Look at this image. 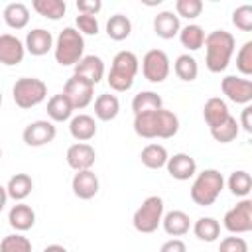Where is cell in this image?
<instances>
[{
	"label": "cell",
	"mask_w": 252,
	"mask_h": 252,
	"mask_svg": "<svg viewBox=\"0 0 252 252\" xmlns=\"http://www.w3.org/2000/svg\"><path fill=\"white\" fill-rule=\"evenodd\" d=\"M179 130V118L173 110L159 108L144 114L134 116V132L140 138L152 140V138H173Z\"/></svg>",
	"instance_id": "6da1fadb"
},
{
	"label": "cell",
	"mask_w": 252,
	"mask_h": 252,
	"mask_svg": "<svg viewBox=\"0 0 252 252\" xmlns=\"http://www.w3.org/2000/svg\"><path fill=\"white\" fill-rule=\"evenodd\" d=\"M205 65L211 73H220L228 67L234 53L236 41L234 35L226 30H215L205 35Z\"/></svg>",
	"instance_id": "7a4b0ae2"
},
{
	"label": "cell",
	"mask_w": 252,
	"mask_h": 252,
	"mask_svg": "<svg viewBox=\"0 0 252 252\" xmlns=\"http://www.w3.org/2000/svg\"><path fill=\"white\" fill-rule=\"evenodd\" d=\"M138 67H140V61H138L134 51H128V49L118 51L112 59V65H110V71H108V77H106L110 89L118 91V93H124L128 89H132Z\"/></svg>",
	"instance_id": "3957f363"
},
{
	"label": "cell",
	"mask_w": 252,
	"mask_h": 252,
	"mask_svg": "<svg viewBox=\"0 0 252 252\" xmlns=\"http://www.w3.org/2000/svg\"><path fill=\"white\" fill-rule=\"evenodd\" d=\"M83 51H85V39L79 33V30H75L71 26L63 28L55 39V45H53L55 61L63 67L77 65L83 57Z\"/></svg>",
	"instance_id": "277c9868"
},
{
	"label": "cell",
	"mask_w": 252,
	"mask_h": 252,
	"mask_svg": "<svg viewBox=\"0 0 252 252\" xmlns=\"http://www.w3.org/2000/svg\"><path fill=\"white\" fill-rule=\"evenodd\" d=\"M224 189V177L217 169H205L197 173L193 185H191V199L199 207H209L213 205L220 191Z\"/></svg>",
	"instance_id": "5b68a950"
},
{
	"label": "cell",
	"mask_w": 252,
	"mask_h": 252,
	"mask_svg": "<svg viewBox=\"0 0 252 252\" xmlns=\"http://www.w3.org/2000/svg\"><path fill=\"white\" fill-rule=\"evenodd\" d=\"M12 96L18 108L28 110L41 104L47 96V85L35 77H22L12 87Z\"/></svg>",
	"instance_id": "8992f818"
},
{
	"label": "cell",
	"mask_w": 252,
	"mask_h": 252,
	"mask_svg": "<svg viewBox=\"0 0 252 252\" xmlns=\"http://www.w3.org/2000/svg\"><path fill=\"white\" fill-rule=\"evenodd\" d=\"M161 219H163V199L158 195H150L136 209V213L132 217V224L138 232L150 234V232L158 230V226L161 224Z\"/></svg>",
	"instance_id": "52a82bcc"
},
{
	"label": "cell",
	"mask_w": 252,
	"mask_h": 252,
	"mask_svg": "<svg viewBox=\"0 0 252 252\" xmlns=\"http://www.w3.org/2000/svg\"><path fill=\"white\" fill-rule=\"evenodd\" d=\"M142 75L150 83H163L169 75V57L163 49H150L142 57Z\"/></svg>",
	"instance_id": "ba28073f"
},
{
	"label": "cell",
	"mask_w": 252,
	"mask_h": 252,
	"mask_svg": "<svg viewBox=\"0 0 252 252\" xmlns=\"http://www.w3.org/2000/svg\"><path fill=\"white\" fill-rule=\"evenodd\" d=\"M222 224L228 232L232 234H244L252 230V201L250 199H242L240 203H236L230 211H226Z\"/></svg>",
	"instance_id": "9c48e42d"
},
{
	"label": "cell",
	"mask_w": 252,
	"mask_h": 252,
	"mask_svg": "<svg viewBox=\"0 0 252 252\" xmlns=\"http://www.w3.org/2000/svg\"><path fill=\"white\" fill-rule=\"evenodd\" d=\"M93 93H94V85L89 83L87 79L79 77V75H73L65 83V87H63V94L71 100V104H73L75 110L77 108L79 110L81 108H87L91 104V100H93Z\"/></svg>",
	"instance_id": "30bf717a"
},
{
	"label": "cell",
	"mask_w": 252,
	"mask_h": 252,
	"mask_svg": "<svg viewBox=\"0 0 252 252\" xmlns=\"http://www.w3.org/2000/svg\"><path fill=\"white\" fill-rule=\"evenodd\" d=\"M220 89L226 94L228 100L236 102V104H250L252 102V81L250 79H242L236 75H226L220 81Z\"/></svg>",
	"instance_id": "8fae6325"
},
{
	"label": "cell",
	"mask_w": 252,
	"mask_h": 252,
	"mask_svg": "<svg viewBox=\"0 0 252 252\" xmlns=\"http://www.w3.org/2000/svg\"><path fill=\"white\" fill-rule=\"evenodd\" d=\"M55 134H57V130H55L51 120H33L24 128L22 138L28 146L39 148V146H45V144L53 142Z\"/></svg>",
	"instance_id": "7c38bea8"
},
{
	"label": "cell",
	"mask_w": 252,
	"mask_h": 252,
	"mask_svg": "<svg viewBox=\"0 0 252 252\" xmlns=\"http://www.w3.org/2000/svg\"><path fill=\"white\" fill-rule=\"evenodd\" d=\"M67 163L71 169L75 171H85V169H91L94 165V159H96V152L91 144L87 142H77L73 146L67 148Z\"/></svg>",
	"instance_id": "4fadbf2b"
},
{
	"label": "cell",
	"mask_w": 252,
	"mask_h": 252,
	"mask_svg": "<svg viewBox=\"0 0 252 252\" xmlns=\"http://www.w3.org/2000/svg\"><path fill=\"white\" fill-rule=\"evenodd\" d=\"M24 55H26V47L16 35L0 33V63L2 65L14 67V65L22 63Z\"/></svg>",
	"instance_id": "5bb4252c"
},
{
	"label": "cell",
	"mask_w": 252,
	"mask_h": 252,
	"mask_svg": "<svg viewBox=\"0 0 252 252\" xmlns=\"http://www.w3.org/2000/svg\"><path fill=\"white\" fill-rule=\"evenodd\" d=\"M165 167H167V173L177 181H187L197 173V161L189 154H183V152L167 158Z\"/></svg>",
	"instance_id": "9a60e30c"
},
{
	"label": "cell",
	"mask_w": 252,
	"mask_h": 252,
	"mask_svg": "<svg viewBox=\"0 0 252 252\" xmlns=\"http://www.w3.org/2000/svg\"><path fill=\"white\" fill-rule=\"evenodd\" d=\"M71 187H73L75 197H79V199H83V201H89V199H93V197L98 193L100 183H98V177H96L94 171L85 169V171H77V173L73 175Z\"/></svg>",
	"instance_id": "2e32d148"
},
{
	"label": "cell",
	"mask_w": 252,
	"mask_h": 252,
	"mask_svg": "<svg viewBox=\"0 0 252 252\" xmlns=\"http://www.w3.org/2000/svg\"><path fill=\"white\" fill-rule=\"evenodd\" d=\"M24 47L32 55L41 57V55H45L47 51L53 49V35H51V32H47L43 28H33L32 32H28Z\"/></svg>",
	"instance_id": "e0dca14e"
},
{
	"label": "cell",
	"mask_w": 252,
	"mask_h": 252,
	"mask_svg": "<svg viewBox=\"0 0 252 252\" xmlns=\"http://www.w3.org/2000/svg\"><path fill=\"white\" fill-rule=\"evenodd\" d=\"M75 75L87 79L89 83L96 85L104 77V63L98 55H83L81 61L75 65Z\"/></svg>",
	"instance_id": "ac0fdd59"
},
{
	"label": "cell",
	"mask_w": 252,
	"mask_h": 252,
	"mask_svg": "<svg viewBox=\"0 0 252 252\" xmlns=\"http://www.w3.org/2000/svg\"><path fill=\"white\" fill-rule=\"evenodd\" d=\"M8 222L14 230L26 232L35 224V211L26 203H16L8 213Z\"/></svg>",
	"instance_id": "d6986e66"
},
{
	"label": "cell",
	"mask_w": 252,
	"mask_h": 252,
	"mask_svg": "<svg viewBox=\"0 0 252 252\" xmlns=\"http://www.w3.org/2000/svg\"><path fill=\"white\" fill-rule=\"evenodd\" d=\"M69 132L77 142H89L96 136V122L89 114H77L69 122Z\"/></svg>",
	"instance_id": "ffe728a7"
},
{
	"label": "cell",
	"mask_w": 252,
	"mask_h": 252,
	"mask_svg": "<svg viewBox=\"0 0 252 252\" xmlns=\"http://www.w3.org/2000/svg\"><path fill=\"white\" fill-rule=\"evenodd\" d=\"M179 30H181L179 18H177L173 12H169V10H163V12H159V14L154 18V32H156V35L161 37V39H171V37H175V35L179 33Z\"/></svg>",
	"instance_id": "44dd1931"
},
{
	"label": "cell",
	"mask_w": 252,
	"mask_h": 252,
	"mask_svg": "<svg viewBox=\"0 0 252 252\" xmlns=\"http://www.w3.org/2000/svg\"><path fill=\"white\" fill-rule=\"evenodd\" d=\"M228 116H230L228 104H226L222 98H219V96L209 98V100L205 102V106H203V118H205V122L209 124V130L215 128V126H219V124H222Z\"/></svg>",
	"instance_id": "7402d4cb"
},
{
	"label": "cell",
	"mask_w": 252,
	"mask_h": 252,
	"mask_svg": "<svg viewBox=\"0 0 252 252\" xmlns=\"http://www.w3.org/2000/svg\"><path fill=\"white\" fill-rule=\"evenodd\" d=\"M161 224H163V230L169 236H183V234L189 232L191 220H189V215L187 213H183L179 209H173V211H169V213L163 215Z\"/></svg>",
	"instance_id": "603a6c76"
},
{
	"label": "cell",
	"mask_w": 252,
	"mask_h": 252,
	"mask_svg": "<svg viewBox=\"0 0 252 252\" xmlns=\"http://www.w3.org/2000/svg\"><path fill=\"white\" fill-rule=\"evenodd\" d=\"M118 110H120V100L110 94V93H102L96 96L94 100V116L102 122H108V120H114L118 116Z\"/></svg>",
	"instance_id": "cb8c5ba5"
},
{
	"label": "cell",
	"mask_w": 252,
	"mask_h": 252,
	"mask_svg": "<svg viewBox=\"0 0 252 252\" xmlns=\"http://www.w3.org/2000/svg\"><path fill=\"white\" fill-rule=\"evenodd\" d=\"M73 104H71V100L63 94V93H59V94H53L49 100H47V116L53 120V122H65V120H69L71 118V114H73Z\"/></svg>",
	"instance_id": "d4e9b609"
},
{
	"label": "cell",
	"mask_w": 252,
	"mask_h": 252,
	"mask_svg": "<svg viewBox=\"0 0 252 252\" xmlns=\"http://www.w3.org/2000/svg\"><path fill=\"white\" fill-rule=\"evenodd\" d=\"M32 189H33V181H32V177L28 173H16V175H12L10 181H8V185H6L8 197L14 199V201H18V203H22L32 193Z\"/></svg>",
	"instance_id": "484cf974"
},
{
	"label": "cell",
	"mask_w": 252,
	"mask_h": 252,
	"mask_svg": "<svg viewBox=\"0 0 252 252\" xmlns=\"http://www.w3.org/2000/svg\"><path fill=\"white\" fill-rule=\"evenodd\" d=\"M2 16H4V22H6L10 28H14V30H22V28H26L28 22H30V10H28V6L22 4V2H12V4H8V6L4 8Z\"/></svg>",
	"instance_id": "4316f807"
},
{
	"label": "cell",
	"mask_w": 252,
	"mask_h": 252,
	"mask_svg": "<svg viewBox=\"0 0 252 252\" xmlns=\"http://www.w3.org/2000/svg\"><path fill=\"white\" fill-rule=\"evenodd\" d=\"M159 108H163V100L154 91H142L132 98L134 116L136 114H144V112H152V110H159Z\"/></svg>",
	"instance_id": "83f0119b"
},
{
	"label": "cell",
	"mask_w": 252,
	"mask_h": 252,
	"mask_svg": "<svg viewBox=\"0 0 252 252\" xmlns=\"http://www.w3.org/2000/svg\"><path fill=\"white\" fill-rule=\"evenodd\" d=\"M167 150H165V146H161V144H148L144 150H142V154H140V159H142V163L148 167V169H159V167H165V163H167Z\"/></svg>",
	"instance_id": "f1b7e54d"
},
{
	"label": "cell",
	"mask_w": 252,
	"mask_h": 252,
	"mask_svg": "<svg viewBox=\"0 0 252 252\" xmlns=\"http://www.w3.org/2000/svg\"><path fill=\"white\" fill-rule=\"evenodd\" d=\"M132 33V22L124 14H114L106 22V35L114 41H122Z\"/></svg>",
	"instance_id": "f546056e"
},
{
	"label": "cell",
	"mask_w": 252,
	"mask_h": 252,
	"mask_svg": "<svg viewBox=\"0 0 252 252\" xmlns=\"http://www.w3.org/2000/svg\"><path fill=\"white\" fill-rule=\"evenodd\" d=\"M193 232L203 242H215L219 238V234H220V224L213 217H201V219L195 220Z\"/></svg>",
	"instance_id": "4dcf8cb0"
},
{
	"label": "cell",
	"mask_w": 252,
	"mask_h": 252,
	"mask_svg": "<svg viewBox=\"0 0 252 252\" xmlns=\"http://www.w3.org/2000/svg\"><path fill=\"white\" fill-rule=\"evenodd\" d=\"M177 35H179L181 45L187 47L189 51H197V49H201L203 43H205V32H203V28L197 26V24H189V26L181 28Z\"/></svg>",
	"instance_id": "1f68e13d"
},
{
	"label": "cell",
	"mask_w": 252,
	"mask_h": 252,
	"mask_svg": "<svg viewBox=\"0 0 252 252\" xmlns=\"http://www.w3.org/2000/svg\"><path fill=\"white\" fill-rule=\"evenodd\" d=\"M32 8L39 16L49 18V20H61L67 12V4L63 0H33Z\"/></svg>",
	"instance_id": "d6a6232c"
},
{
	"label": "cell",
	"mask_w": 252,
	"mask_h": 252,
	"mask_svg": "<svg viewBox=\"0 0 252 252\" xmlns=\"http://www.w3.org/2000/svg\"><path fill=\"white\" fill-rule=\"evenodd\" d=\"M173 71H175V75H177L181 81L191 83V81H195L197 75H199L197 59H195L193 55H189V53H183V55H179V57L175 59V63H173Z\"/></svg>",
	"instance_id": "836d02e7"
},
{
	"label": "cell",
	"mask_w": 252,
	"mask_h": 252,
	"mask_svg": "<svg viewBox=\"0 0 252 252\" xmlns=\"http://www.w3.org/2000/svg\"><path fill=\"white\" fill-rule=\"evenodd\" d=\"M238 132H240V126H238V122H236V118H234L232 114H230L222 124L211 128L213 140H215V142H220V144H228V142L236 140Z\"/></svg>",
	"instance_id": "e575fe53"
},
{
	"label": "cell",
	"mask_w": 252,
	"mask_h": 252,
	"mask_svg": "<svg viewBox=\"0 0 252 252\" xmlns=\"http://www.w3.org/2000/svg\"><path fill=\"white\" fill-rule=\"evenodd\" d=\"M228 189L234 197H242L246 199L248 193L252 191V177L248 171L244 169H238V171H232L230 177H228Z\"/></svg>",
	"instance_id": "d590c367"
},
{
	"label": "cell",
	"mask_w": 252,
	"mask_h": 252,
	"mask_svg": "<svg viewBox=\"0 0 252 252\" xmlns=\"http://www.w3.org/2000/svg\"><path fill=\"white\" fill-rule=\"evenodd\" d=\"M0 252H32V242L22 234H8L0 242Z\"/></svg>",
	"instance_id": "8d00e7d4"
},
{
	"label": "cell",
	"mask_w": 252,
	"mask_h": 252,
	"mask_svg": "<svg viewBox=\"0 0 252 252\" xmlns=\"http://www.w3.org/2000/svg\"><path fill=\"white\" fill-rule=\"evenodd\" d=\"M203 12V2L201 0H177L175 2V16L177 18H187L195 20Z\"/></svg>",
	"instance_id": "74e56055"
},
{
	"label": "cell",
	"mask_w": 252,
	"mask_h": 252,
	"mask_svg": "<svg viewBox=\"0 0 252 252\" xmlns=\"http://www.w3.org/2000/svg\"><path fill=\"white\" fill-rule=\"evenodd\" d=\"M236 69L244 77L252 75V41L242 43V47L238 49V53H236Z\"/></svg>",
	"instance_id": "f35d334b"
},
{
	"label": "cell",
	"mask_w": 252,
	"mask_h": 252,
	"mask_svg": "<svg viewBox=\"0 0 252 252\" xmlns=\"http://www.w3.org/2000/svg\"><path fill=\"white\" fill-rule=\"evenodd\" d=\"M232 24L242 30V32H250L252 30V6L250 4H242L232 12Z\"/></svg>",
	"instance_id": "ab89813d"
},
{
	"label": "cell",
	"mask_w": 252,
	"mask_h": 252,
	"mask_svg": "<svg viewBox=\"0 0 252 252\" xmlns=\"http://www.w3.org/2000/svg\"><path fill=\"white\" fill-rule=\"evenodd\" d=\"M75 24H77V30H79V33L83 35H96L98 33V20H96V16H87V14H79L77 16V20H75Z\"/></svg>",
	"instance_id": "60d3db41"
},
{
	"label": "cell",
	"mask_w": 252,
	"mask_h": 252,
	"mask_svg": "<svg viewBox=\"0 0 252 252\" xmlns=\"http://www.w3.org/2000/svg\"><path fill=\"white\" fill-rule=\"evenodd\" d=\"M219 252H248V244L242 236H226L220 240Z\"/></svg>",
	"instance_id": "b9f144b4"
},
{
	"label": "cell",
	"mask_w": 252,
	"mask_h": 252,
	"mask_svg": "<svg viewBox=\"0 0 252 252\" xmlns=\"http://www.w3.org/2000/svg\"><path fill=\"white\" fill-rule=\"evenodd\" d=\"M77 10H79V14L96 16L102 10V2L100 0H77Z\"/></svg>",
	"instance_id": "7bdbcfd3"
},
{
	"label": "cell",
	"mask_w": 252,
	"mask_h": 252,
	"mask_svg": "<svg viewBox=\"0 0 252 252\" xmlns=\"http://www.w3.org/2000/svg\"><path fill=\"white\" fill-rule=\"evenodd\" d=\"M159 252H187V246H185V242L181 238H171V240L161 244Z\"/></svg>",
	"instance_id": "ee69618b"
},
{
	"label": "cell",
	"mask_w": 252,
	"mask_h": 252,
	"mask_svg": "<svg viewBox=\"0 0 252 252\" xmlns=\"http://www.w3.org/2000/svg\"><path fill=\"white\" fill-rule=\"evenodd\" d=\"M238 126H242V130L244 132H252V106L250 104H246L244 108H242V114H240V124Z\"/></svg>",
	"instance_id": "f6af8a7d"
},
{
	"label": "cell",
	"mask_w": 252,
	"mask_h": 252,
	"mask_svg": "<svg viewBox=\"0 0 252 252\" xmlns=\"http://www.w3.org/2000/svg\"><path fill=\"white\" fill-rule=\"evenodd\" d=\"M43 252H67V248L61 246V244H49V246L43 248Z\"/></svg>",
	"instance_id": "bcb514c9"
},
{
	"label": "cell",
	"mask_w": 252,
	"mask_h": 252,
	"mask_svg": "<svg viewBox=\"0 0 252 252\" xmlns=\"http://www.w3.org/2000/svg\"><path fill=\"white\" fill-rule=\"evenodd\" d=\"M6 201H8V193H6V187H4V185H0V213H2V209L6 207Z\"/></svg>",
	"instance_id": "7dc6e473"
},
{
	"label": "cell",
	"mask_w": 252,
	"mask_h": 252,
	"mask_svg": "<svg viewBox=\"0 0 252 252\" xmlns=\"http://www.w3.org/2000/svg\"><path fill=\"white\" fill-rule=\"evenodd\" d=\"M0 106H2V93H0Z\"/></svg>",
	"instance_id": "c3c4849f"
},
{
	"label": "cell",
	"mask_w": 252,
	"mask_h": 252,
	"mask_svg": "<svg viewBox=\"0 0 252 252\" xmlns=\"http://www.w3.org/2000/svg\"><path fill=\"white\" fill-rule=\"evenodd\" d=\"M0 158H2V148H0Z\"/></svg>",
	"instance_id": "681fc988"
}]
</instances>
